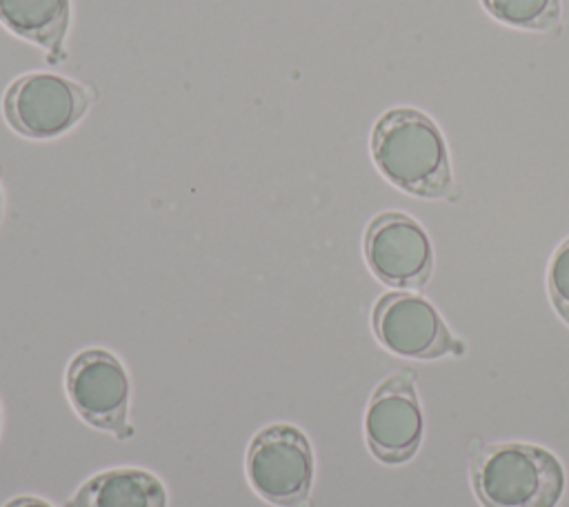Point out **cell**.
Wrapping results in <instances>:
<instances>
[{
	"instance_id": "7c38bea8",
	"label": "cell",
	"mask_w": 569,
	"mask_h": 507,
	"mask_svg": "<svg viewBox=\"0 0 569 507\" xmlns=\"http://www.w3.org/2000/svg\"><path fill=\"white\" fill-rule=\"evenodd\" d=\"M547 287L560 318L569 325V238L558 245L547 269Z\"/></svg>"
},
{
	"instance_id": "9c48e42d",
	"label": "cell",
	"mask_w": 569,
	"mask_h": 507,
	"mask_svg": "<svg viewBox=\"0 0 569 507\" xmlns=\"http://www.w3.org/2000/svg\"><path fill=\"white\" fill-rule=\"evenodd\" d=\"M162 480L142 467H113L87 478L64 507H167Z\"/></svg>"
},
{
	"instance_id": "30bf717a",
	"label": "cell",
	"mask_w": 569,
	"mask_h": 507,
	"mask_svg": "<svg viewBox=\"0 0 569 507\" xmlns=\"http://www.w3.org/2000/svg\"><path fill=\"white\" fill-rule=\"evenodd\" d=\"M0 22L16 36L49 49L51 60L64 58L69 0H0Z\"/></svg>"
},
{
	"instance_id": "52a82bcc",
	"label": "cell",
	"mask_w": 569,
	"mask_h": 507,
	"mask_svg": "<svg viewBox=\"0 0 569 507\" xmlns=\"http://www.w3.org/2000/svg\"><path fill=\"white\" fill-rule=\"evenodd\" d=\"M365 258L378 280L391 287L418 289L433 269L427 231L407 213L385 211L365 231Z\"/></svg>"
},
{
	"instance_id": "8992f818",
	"label": "cell",
	"mask_w": 569,
	"mask_h": 507,
	"mask_svg": "<svg viewBox=\"0 0 569 507\" xmlns=\"http://www.w3.org/2000/svg\"><path fill=\"white\" fill-rule=\"evenodd\" d=\"M425 434L416 374L398 371L385 378L369 398L365 411V438L369 451L387 465H400L416 456Z\"/></svg>"
},
{
	"instance_id": "ba28073f",
	"label": "cell",
	"mask_w": 569,
	"mask_h": 507,
	"mask_svg": "<svg viewBox=\"0 0 569 507\" xmlns=\"http://www.w3.org/2000/svg\"><path fill=\"white\" fill-rule=\"evenodd\" d=\"M371 327L382 347L405 358L431 360L458 347L436 307L407 291L385 294L373 307Z\"/></svg>"
},
{
	"instance_id": "8fae6325",
	"label": "cell",
	"mask_w": 569,
	"mask_h": 507,
	"mask_svg": "<svg viewBox=\"0 0 569 507\" xmlns=\"http://www.w3.org/2000/svg\"><path fill=\"white\" fill-rule=\"evenodd\" d=\"M487 11L520 29H551L560 18V0H482Z\"/></svg>"
},
{
	"instance_id": "5bb4252c",
	"label": "cell",
	"mask_w": 569,
	"mask_h": 507,
	"mask_svg": "<svg viewBox=\"0 0 569 507\" xmlns=\"http://www.w3.org/2000/svg\"><path fill=\"white\" fill-rule=\"evenodd\" d=\"M0 213H2V189H0Z\"/></svg>"
},
{
	"instance_id": "7a4b0ae2",
	"label": "cell",
	"mask_w": 569,
	"mask_h": 507,
	"mask_svg": "<svg viewBox=\"0 0 569 507\" xmlns=\"http://www.w3.org/2000/svg\"><path fill=\"white\" fill-rule=\"evenodd\" d=\"M471 485L482 507H556L565 491V469L545 447L500 443L473 456Z\"/></svg>"
},
{
	"instance_id": "9a60e30c",
	"label": "cell",
	"mask_w": 569,
	"mask_h": 507,
	"mask_svg": "<svg viewBox=\"0 0 569 507\" xmlns=\"http://www.w3.org/2000/svg\"><path fill=\"white\" fill-rule=\"evenodd\" d=\"M0 431H2V409H0Z\"/></svg>"
},
{
	"instance_id": "6da1fadb",
	"label": "cell",
	"mask_w": 569,
	"mask_h": 507,
	"mask_svg": "<svg viewBox=\"0 0 569 507\" xmlns=\"http://www.w3.org/2000/svg\"><path fill=\"white\" fill-rule=\"evenodd\" d=\"M371 156L380 173L418 198H442L451 191L447 142L422 111L396 107L385 111L371 131Z\"/></svg>"
},
{
	"instance_id": "277c9868",
	"label": "cell",
	"mask_w": 569,
	"mask_h": 507,
	"mask_svg": "<svg viewBox=\"0 0 569 507\" xmlns=\"http://www.w3.org/2000/svg\"><path fill=\"white\" fill-rule=\"evenodd\" d=\"M64 389L82 422L118 440L133 436L129 422L131 382L124 365L111 351L89 347L76 354L67 365Z\"/></svg>"
},
{
	"instance_id": "5b68a950",
	"label": "cell",
	"mask_w": 569,
	"mask_h": 507,
	"mask_svg": "<svg viewBox=\"0 0 569 507\" xmlns=\"http://www.w3.org/2000/svg\"><path fill=\"white\" fill-rule=\"evenodd\" d=\"M2 109L13 131L47 140L69 131L87 113L89 93L69 78L33 71L11 82Z\"/></svg>"
},
{
	"instance_id": "4fadbf2b",
	"label": "cell",
	"mask_w": 569,
	"mask_h": 507,
	"mask_svg": "<svg viewBox=\"0 0 569 507\" xmlns=\"http://www.w3.org/2000/svg\"><path fill=\"white\" fill-rule=\"evenodd\" d=\"M2 507H53V505L38 496H16V498L7 500Z\"/></svg>"
},
{
	"instance_id": "3957f363",
	"label": "cell",
	"mask_w": 569,
	"mask_h": 507,
	"mask_svg": "<svg viewBox=\"0 0 569 507\" xmlns=\"http://www.w3.org/2000/svg\"><path fill=\"white\" fill-rule=\"evenodd\" d=\"M244 474L251 489L276 507H302L309 500L316 460L309 438L289 422L258 429L247 447Z\"/></svg>"
}]
</instances>
